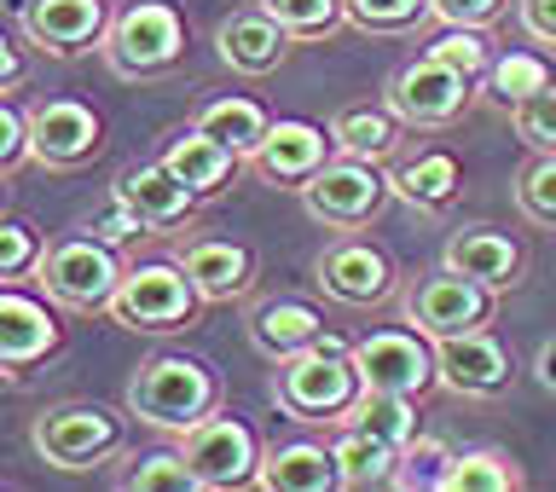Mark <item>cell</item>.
Masks as SVG:
<instances>
[{"instance_id":"cell-1","label":"cell","mask_w":556,"mask_h":492,"mask_svg":"<svg viewBox=\"0 0 556 492\" xmlns=\"http://www.w3.org/2000/svg\"><path fill=\"white\" fill-rule=\"evenodd\" d=\"M359 365H354V348H348L342 337H325L302 348V354L278 359L273 371V400L278 412L290 417V424H319V429H337L342 412L359 400Z\"/></svg>"},{"instance_id":"cell-2","label":"cell","mask_w":556,"mask_h":492,"mask_svg":"<svg viewBox=\"0 0 556 492\" xmlns=\"http://www.w3.org/2000/svg\"><path fill=\"white\" fill-rule=\"evenodd\" d=\"M220 406V382L203 359L186 354H151L139 371L128 377V412L146 429L163 434H186L198 417H208Z\"/></svg>"},{"instance_id":"cell-3","label":"cell","mask_w":556,"mask_h":492,"mask_svg":"<svg viewBox=\"0 0 556 492\" xmlns=\"http://www.w3.org/2000/svg\"><path fill=\"white\" fill-rule=\"evenodd\" d=\"M122 278H128V267H122L116 243H104L93 232L47 243L41 267H35V285H41L59 307H76V313L111 307V295L122 290Z\"/></svg>"},{"instance_id":"cell-4","label":"cell","mask_w":556,"mask_h":492,"mask_svg":"<svg viewBox=\"0 0 556 492\" xmlns=\"http://www.w3.org/2000/svg\"><path fill=\"white\" fill-rule=\"evenodd\" d=\"M99 52L122 81L163 76V70H174L180 52H186V24H180V12H174L168 0H134L128 12L111 17Z\"/></svg>"},{"instance_id":"cell-5","label":"cell","mask_w":556,"mask_h":492,"mask_svg":"<svg viewBox=\"0 0 556 492\" xmlns=\"http://www.w3.org/2000/svg\"><path fill=\"white\" fill-rule=\"evenodd\" d=\"M198 285L186 278L180 261H139L122 278V290L111 295V319L122 330H139V337H168V330H186L191 313H198Z\"/></svg>"},{"instance_id":"cell-6","label":"cell","mask_w":556,"mask_h":492,"mask_svg":"<svg viewBox=\"0 0 556 492\" xmlns=\"http://www.w3.org/2000/svg\"><path fill=\"white\" fill-rule=\"evenodd\" d=\"M389 198H394V174H382L365 156H337L302 186V209L325 232H359L389 209Z\"/></svg>"},{"instance_id":"cell-7","label":"cell","mask_w":556,"mask_h":492,"mask_svg":"<svg viewBox=\"0 0 556 492\" xmlns=\"http://www.w3.org/2000/svg\"><path fill=\"white\" fill-rule=\"evenodd\" d=\"M493 302H498V290L441 267V273L412 278V285L400 290V319L412 330H424L429 342H441V337H464V330L493 325Z\"/></svg>"},{"instance_id":"cell-8","label":"cell","mask_w":556,"mask_h":492,"mask_svg":"<svg viewBox=\"0 0 556 492\" xmlns=\"http://www.w3.org/2000/svg\"><path fill=\"white\" fill-rule=\"evenodd\" d=\"M29 441L52 469L81 476V469H99L104 458L122 452V417L111 406H81V400L76 406H47L35 417Z\"/></svg>"},{"instance_id":"cell-9","label":"cell","mask_w":556,"mask_h":492,"mask_svg":"<svg viewBox=\"0 0 556 492\" xmlns=\"http://www.w3.org/2000/svg\"><path fill=\"white\" fill-rule=\"evenodd\" d=\"M180 452H186V464H191V476H198L203 492H232V487H250L261 476V441L232 412L198 417L180 434Z\"/></svg>"},{"instance_id":"cell-10","label":"cell","mask_w":556,"mask_h":492,"mask_svg":"<svg viewBox=\"0 0 556 492\" xmlns=\"http://www.w3.org/2000/svg\"><path fill=\"white\" fill-rule=\"evenodd\" d=\"M469 99H476V81L464 70H452L446 59H434V52L400 64L389 81V111L406 128H446V122H458L469 111Z\"/></svg>"},{"instance_id":"cell-11","label":"cell","mask_w":556,"mask_h":492,"mask_svg":"<svg viewBox=\"0 0 556 492\" xmlns=\"http://www.w3.org/2000/svg\"><path fill=\"white\" fill-rule=\"evenodd\" d=\"M354 365H359L365 389H389V394H412V400H424L441 382L434 342L424 330H371L365 342H354Z\"/></svg>"},{"instance_id":"cell-12","label":"cell","mask_w":556,"mask_h":492,"mask_svg":"<svg viewBox=\"0 0 556 492\" xmlns=\"http://www.w3.org/2000/svg\"><path fill=\"white\" fill-rule=\"evenodd\" d=\"M313 278H319V290L342 307H377L394 295V261L382 255L371 238H354V232H342L319 261H313Z\"/></svg>"},{"instance_id":"cell-13","label":"cell","mask_w":556,"mask_h":492,"mask_svg":"<svg viewBox=\"0 0 556 492\" xmlns=\"http://www.w3.org/2000/svg\"><path fill=\"white\" fill-rule=\"evenodd\" d=\"M17 29L52 59H76L87 47H104L111 12H104V0H29V7H17Z\"/></svg>"},{"instance_id":"cell-14","label":"cell","mask_w":556,"mask_h":492,"mask_svg":"<svg viewBox=\"0 0 556 492\" xmlns=\"http://www.w3.org/2000/svg\"><path fill=\"white\" fill-rule=\"evenodd\" d=\"M434 365H441V389L446 394H464V400H493L510 389L516 365L510 354L481 330H464V337H441L434 342Z\"/></svg>"},{"instance_id":"cell-15","label":"cell","mask_w":556,"mask_h":492,"mask_svg":"<svg viewBox=\"0 0 556 492\" xmlns=\"http://www.w3.org/2000/svg\"><path fill=\"white\" fill-rule=\"evenodd\" d=\"M116 198L134 209L146 232H180V226H191V215H198V191H191L163 156H156V163L122 168L116 174Z\"/></svg>"},{"instance_id":"cell-16","label":"cell","mask_w":556,"mask_h":492,"mask_svg":"<svg viewBox=\"0 0 556 492\" xmlns=\"http://www.w3.org/2000/svg\"><path fill=\"white\" fill-rule=\"evenodd\" d=\"M325 151H337V139H330V128H313V122H273L267 139L255 146L250 156V168L261 174L267 186H290V191H302L313 174H319L330 156Z\"/></svg>"},{"instance_id":"cell-17","label":"cell","mask_w":556,"mask_h":492,"mask_svg":"<svg viewBox=\"0 0 556 492\" xmlns=\"http://www.w3.org/2000/svg\"><path fill=\"white\" fill-rule=\"evenodd\" d=\"M29 146H35V163L76 168L99 151V116L81 99H41L29 111Z\"/></svg>"},{"instance_id":"cell-18","label":"cell","mask_w":556,"mask_h":492,"mask_svg":"<svg viewBox=\"0 0 556 492\" xmlns=\"http://www.w3.org/2000/svg\"><path fill=\"white\" fill-rule=\"evenodd\" d=\"M295 35L278 24V17L261 7V12H232L215 24V52L226 70H238V76H273L278 64L290 59Z\"/></svg>"},{"instance_id":"cell-19","label":"cell","mask_w":556,"mask_h":492,"mask_svg":"<svg viewBox=\"0 0 556 492\" xmlns=\"http://www.w3.org/2000/svg\"><path fill=\"white\" fill-rule=\"evenodd\" d=\"M174 261L186 267L203 302H238V295L255 290V255L232 238H180Z\"/></svg>"},{"instance_id":"cell-20","label":"cell","mask_w":556,"mask_h":492,"mask_svg":"<svg viewBox=\"0 0 556 492\" xmlns=\"http://www.w3.org/2000/svg\"><path fill=\"white\" fill-rule=\"evenodd\" d=\"M441 267L476 278V285H486V290H516L528 261H521V243L510 232H493V226H464V232L446 238Z\"/></svg>"},{"instance_id":"cell-21","label":"cell","mask_w":556,"mask_h":492,"mask_svg":"<svg viewBox=\"0 0 556 492\" xmlns=\"http://www.w3.org/2000/svg\"><path fill=\"white\" fill-rule=\"evenodd\" d=\"M52 348H59V319L47 313V302L7 285L0 290V365H7V382H17V371L47 359Z\"/></svg>"},{"instance_id":"cell-22","label":"cell","mask_w":556,"mask_h":492,"mask_svg":"<svg viewBox=\"0 0 556 492\" xmlns=\"http://www.w3.org/2000/svg\"><path fill=\"white\" fill-rule=\"evenodd\" d=\"M325 337V313L313 302H295V295H278V302H255L250 307V342L267 354L273 365L302 354Z\"/></svg>"},{"instance_id":"cell-23","label":"cell","mask_w":556,"mask_h":492,"mask_svg":"<svg viewBox=\"0 0 556 492\" xmlns=\"http://www.w3.org/2000/svg\"><path fill=\"white\" fill-rule=\"evenodd\" d=\"M255 487H267V492H330V487H342L337 446H319V441L267 446V452H261Z\"/></svg>"},{"instance_id":"cell-24","label":"cell","mask_w":556,"mask_h":492,"mask_svg":"<svg viewBox=\"0 0 556 492\" xmlns=\"http://www.w3.org/2000/svg\"><path fill=\"white\" fill-rule=\"evenodd\" d=\"M163 163L180 174V180L198 191V198H215V191L238 174L243 156H238L232 146H220V139H208L203 128H180V134H168Z\"/></svg>"},{"instance_id":"cell-25","label":"cell","mask_w":556,"mask_h":492,"mask_svg":"<svg viewBox=\"0 0 556 492\" xmlns=\"http://www.w3.org/2000/svg\"><path fill=\"white\" fill-rule=\"evenodd\" d=\"M458 191H464V174L452 151H417L412 163L394 168V198L412 203L417 215H441V209H452Z\"/></svg>"},{"instance_id":"cell-26","label":"cell","mask_w":556,"mask_h":492,"mask_svg":"<svg viewBox=\"0 0 556 492\" xmlns=\"http://www.w3.org/2000/svg\"><path fill=\"white\" fill-rule=\"evenodd\" d=\"M191 128H203L208 139H220V146H232L243 163L255 156V146L267 139L273 116L261 111L255 99H238V93H220V99H203L198 111H191Z\"/></svg>"},{"instance_id":"cell-27","label":"cell","mask_w":556,"mask_h":492,"mask_svg":"<svg viewBox=\"0 0 556 492\" xmlns=\"http://www.w3.org/2000/svg\"><path fill=\"white\" fill-rule=\"evenodd\" d=\"M330 446H337V469H342V487L348 492H371V487H394V469H400V446H389L382 434H365V429H330Z\"/></svg>"},{"instance_id":"cell-28","label":"cell","mask_w":556,"mask_h":492,"mask_svg":"<svg viewBox=\"0 0 556 492\" xmlns=\"http://www.w3.org/2000/svg\"><path fill=\"white\" fill-rule=\"evenodd\" d=\"M400 122L389 104H348V111L330 116V139H337L342 156H365V163H382L400 146Z\"/></svg>"},{"instance_id":"cell-29","label":"cell","mask_w":556,"mask_h":492,"mask_svg":"<svg viewBox=\"0 0 556 492\" xmlns=\"http://www.w3.org/2000/svg\"><path fill=\"white\" fill-rule=\"evenodd\" d=\"M342 424L365 429V434H382L389 446H406V441H417V400L412 394H389V389H359V400L342 412Z\"/></svg>"},{"instance_id":"cell-30","label":"cell","mask_w":556,"mask_h":492,"mask_svg":"<svg viewBox=\"0 0 556 492\" xmlns=\"http://www.w3.org/2000/svg\"><path fill=\"white\" fill-rule=\"evenodd\" d=\"M516 487H521V469H516L510 452H498V446L452 452L446 481H441V492H516Z\"/></svg>"},{"instance_id":"cell-31","label":"cell","mask_w":556,"mask_h":492,"mask_svg":"<svg viewBox=\"0 0 556 492\" xmlns=\"http://www.w3.org/2000/svg\"><path fill=\"white\" fill-rule=\"evenodd\" d=\"M551 76V64L545 59H533V52H510V59H493V70L481 76V93L498 104V111H510V104H521L528 93H539Z\"/></svg>"},{"instance_id":"cell-32","label":"cell","mask_w":556,"mask_h":492,"mask_svg":"<svg viewBox=\"0 0 556 492\" xmlns=\"http://www.w3.org/2000/svg\"><path fill=\"white\" fill-rule=\"evenodd\" d=\"M295 41H325L348 24V0H261Z\"/></svg>"},{"instance_id":"cell-33","label":"cell","mask_w":556,"mask_h":492,"mask_svg":"<svg viewBox=\"0 0 556 492\" xmlns=\"http://www.w3.org/2000/svg\"><path fill=\"white\" fill-rule=\"evenodd\" d=\"M516 209L556 232V151H533V163L516 174Z\"/></svg>"},{"instance_id":"cell-34","label":"cell","mask_w":556,"mask_h":492,"mask_svg":"<svg viewBox=\"0 0 556 492\" xmlns=\"http://www.w3.org/2000/svg\"><path fill=\"white\" fill-rule=\"evenodd\" d=\"M446 464H452V452L434 441V434H417V441L400 446V469H394V487H406V492H441L446 481Z\"/></svg>"},{"instance_id":"cell-35","label":"cell","mask_w":556,"mask_h":492,"mask_svg":"<svg viewBox=\"0 0 556 492\" xmlns=\"http://www.w3.org/2000/svg\"><path fill=\"white\" fill-rule=\"evenodd\" d=\"M429 12V0H348V24L354 29H371V35H400V29H417Z\"/></svg>"},{"instance_id":"cell-36","label":"cell","mask_w":556,"mask_h":492,"mask_svg":"<svg viewBox=\"0 0 556 492\" xmlns=\"http://www.w3.org/2000/svg\"><path fill=\"white\" fill-rule=\"evenodd\" d=\"M510 128L528 151H556V81H545L539 93L510 104Z\"/></svg>"},{"instance_id":"cell-37","label":"cell","mask_w":556,"mask_h":492,"mask_svg":"<svg viewBox=\"0 0 556 492\" xmlns=\"http://www.w3.org/2000/svg\"><path fill=\"white\" fill-rule=\"evenodd\" d=\"M128 492H198V476H191L186 452H151V458H139V469L122 476Z\"/></svg>"},{"instance_id":"cell-38","label":"cell","mask_w":556,"mask_h":492,"mask_svg":"<svg viewBox=\"0 0 556 492\" xmlns=\"http://www.w3.org/2000/svg\"><path fill=\"white\" fill-rule=\"evenodd\" d=\"M41 255H47V243H41V232H35L29 220L0 226V278H7V285H24V278L41 267Z\"/></svg>"},{"instance_id":"cell-39","label":"cell","mask_w":556,"mask_h":492,"mask_svg":"<svg viewBox=\"0 0 556 492\" xmlns=\"http://www.w3.org/2000/svg\"><path fill=\"white\" fill-rule=\"evenodd\" d=\"M434 59H446L452 70H464L469 81H481L486 70H493V52H486V41H481V29H446L441 41L429 47Z\"/></svg>"},{"instance_id":"cell-40","label":"cell","mask_w":556,"mask_h":492,"mask_svg":"<svg viewBox=\"0 0 556 492\" xmlns=\"http://www.w3.org/2000/svg\"><path fill=\"white\" fill-rule=\"evenodd\" d=\"M510 0H429V12L441 17L446 29H493Z\"/></svg>"},{"instance_id":"cell-41","label":"cell","mask_w":556,"mask_h":492,"mask_svg":"<svg viewBox=\"0 0 556 492\" xmlns=\"http://www.w3.org/2000/svg\"><path fill=\"white\" fill-rule=\"evenodd\" d=\"M81 232H93V238H104V243H128V238L146 232V226H139V215H134V209L111 191V198H104V203L93 209V215L81 220Z\"/></svg>"},{"instance_id":"cell-42","label":"cell","mask_w":556,"mask_h":492,"mask_svg":"<svg viewBox=\"0 0 556 492\" xmlns=\"http://www.w3.org/2000/svg\"><path fill=\"white\" fill-rule=\"evenodd\" d=\"M35 156L29 146V111H17V99L0 104V174H17V163Z\"/></svg>"},{"instance_id":"cell-43","label":"cell","mask_w":556,"mask_h":492,"mask_svg":"<svg viewBox=\"0 0 556 492\" xmlns=\"http://www.w3.org/2000/svg\"><path fill=\"white\" fill-rule=\"evenodd\" d=\"M516 24L528 29L539 47H556V0H516Z\"/></svg>"},{"instance_id":"cell-44","label":"cell","mask_w":556,"mask_h":492,"mask_svg":"<svg viewBox=\"0 0 556 492\" xmlns=\"http://www.w3.org/2000/svg\"><path fill=\"white\" fill-rule=\"evenodd\" d=\"M533 371H539V382H545V389L556 394V337L539 348V359H533Z\"/></svg>"}]
</instances>
